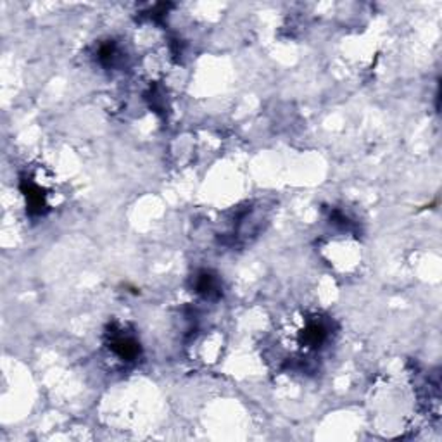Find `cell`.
Here are the masks:
<instances>
[{
    "label": "cell",
    "instance_id": "cell-1",
    "mask_svg": "<svg viewBox=\"0 0 442 442\" xmlns=\"http://www.w3.org/2000/svg\"><path fill=\"white\" fill-rule=\"evenodd\" d=\"M111 349L123 362H132L139 356V344L126 334H114L111 339Z\"/></svg>",
    "mask_w": 442,
    "mask_h": 442
}]
</instances>
